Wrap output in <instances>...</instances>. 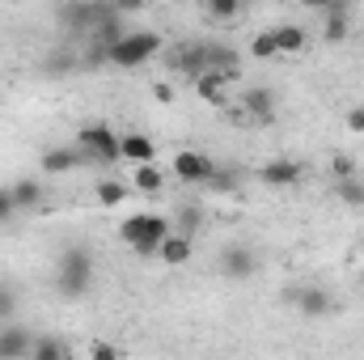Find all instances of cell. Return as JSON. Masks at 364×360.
Masks as SVG:
<instances>
[{
	"label": "cell",
	"instance_id": "6da1fadb",
	"mask_svg": "<svg viewBox=\"0 0 364 360\" xmlns=\"http://www.w3.org/2000/svg\"><path fill=\"white\" fill-rule=\"evenodd\" d=\"M170 233H174L170 221L157 216V212H136V216H127V221L119 225V238H123L140 259H157V250H161V242H166Z\"/></svg>",
	"mask_w": 364,
	"mask_h": 360
},
{
	"label": "cell",
	"instance_id": "7a4b0ae2",
	"mask_svg": "<svg viewBox=\"0 0 364 360\" xmlns=\"http://www.w3.org/2000/svg\"><path fill=\"white\" fill-rule=\"evenodd\" d=\"M55 288L64 297H85L93 288V255L90 246H64L60 263H55Z\"/></svg>",
	"mask_w": 364,
	"mask_h": 360
},
{
	"label": "cell",
	"instance_id": "3957f363",
	"mask_svg": "<svg viewBox=\"0 0 364 360\" xmlns=\"http://www.w3.org/2000/svg\"><path fill=\"white\" fill-rule=\"evenodd\" d=\"M157 51H161V34H153V30H127V34L110 47L106 64H110V68H140V64H149Z\"/></svg>",
	"mask_w": 364,
	"mask_h": 360
},
{
	"label": "cell",
	"instance_id": "277c9868",
	"mask_svg": "<svg viewBox=\"0 0 364 360\" xmlns=\"http://www.w3.org/2000/svg\"><path fill=\"white\" fill-rule=\"evenodd\" d=\"M85 162L93 166H114V162H123V149H119V136L106 127V123H90V127H81L77 132V144H73Z\"/></svg>",
	"mask_w": 364,
	"mask_h": 360
},
{
	"label": "cell",
	"instance_id": "5b68a950",
	"mask_svg": "<svg viewBox=\"0 0 364 360\" xmlns=\"http://www.w3.org/2000/svg\"><path fill=\"white\" fill-rule=\"evenodd\" d=\"M114 17H123V9H114V4H60V21L68 26V34H81V38H90L97 26H106Z\"/></svg>",
	"mask_w": 364,
	"mask_h": 360
},
{
	"label": "cell",
	"instance_id": "8992f818",
	"mask_svg": "<svg viewBox=\"0 0 364 360\" xmlns=\"http://www.w3.org/2000/svg\"><path fill=\"white\" fill-rule=\"evenodd\" d=\"M174 174H178V182H186V186H208V179L216 174V162L212 157H203V153H191V149H182L178 157H174V166H170Z\"/></svg>",
	"mask_w": 364,
	"mask_h": 360
},
{
	"label": "cell",
	"instance_id": "52a82bcc",
	"mask_svg": "<svg viewBox=\"0 0 364 360\" xmlns=\"http://www.w3.org/2000/svg\"><path fill=\"white\" fill-rule=\"evenodd\" d=\"M170 68H174V73H186L191 81H199V77L208 73V47H203V43L170 47Z\"/></svg>",
	"mask_w": 364,
	"mask_h": 360
},
{
	"label": "cell",
	"instance_id": "ba28073f",
	"mask_svg": "<svg viewBox=\"0 0 364 360\" xmlns=\"http://www.w3.org/2000/svg\"><path fill=\"white\" fill-rule=\"evenodd\" d=\"M220 271H225L229 280H250V275L259 271V255H255L250 246H225V250H220Z\"/></svg>",
	"mask_w": 364,
	"mask_h": 360
},
{
	"label": "cell",
	"instance_id": "9c48e42d",
	"mask_svg": "<svg viewBox=\"0 0 364 360\" xmlns=\"http://www.w3.org/2000/svg\"><path fill=\"white\" fill-rule=\"evenodd\" d=\"M203 47H208V73H216L225 81H237L242 77V55L229 43H203Z\"/></svg>",
	"mask_w": 364,
	"mask_h": 360
},
{
	"label": "cell",
	"instance_id": "30bf717a",
	"mask_svg": "<svg viewBox=\"0 0 364 360\" xmlns=\"http://www.w3.org/2000/svg\"><path fill=\"white\" fill-rule=\"evenodd\" d=\"M326 13V26H322V38L326 43H343L352 34V4H339V0H326L322 4Z\"/></svg>",
	"mask_w": 364,
	"mask_h": 360
},
{
	"label": "cell",
	"instance_id": "8fae6325",
	"mask_svg": "<svg viewBox=\"0 0 364 360\" xmlns=\"http://www.w3.org/2000/svg\"><path fill=\"white\" fill-rule=\"evenodd\" d=\"M284 301H288V305H296V309H301V314H309V318L331 314V292H326V288H314V284H309V288H288V292H284Z\"/></svg>",
	"mask_w": 364,
	"mask_h": 360
},
{
	"label": "cell",
	"instance_id": "7c38bea8",
	"mask_svg": "<svg viewBox=\"0 0 364 360\" xmlns=\"http://www.w3.org/2000/svg\"><path fill=\"white\" fill-rule=\"evenodd\" d=\"M34 348V335L26 327H0V360H26Z\"/></svg>",
	"mask_w": 364,
	"mask_h": 360
},
{
	"label": "cell",
	"instance_id": "4fadbf2b",
	"mask_svg": "<svg viewBox=\"0 0 364 360\" xmlns=\"http://www.w3.org/2000/svg\"><path fill=\"white\" fill-rule=\"evenodd\" d=\"M301 174H305L301 162H292V157H275V162H267V166L259 170V182H267V186H292Z\"/></svg>",
	"mask_w": 364,
	"mask_h": 360
},
{
	"label": "cell",
	"instance_id": "5bb4252c",
	"mask_svg": "<svg viewBox=\"0 0 364 360\" xmlns=\"http://www.w3.org/2000/svg\"><path fill=\"white\" fill-rule=\"evenodd\" d=\"M119 149H123V162H132L136 170H140V166H153V157H157L153 140H149V136H140V132L119 136Z\"/></svg>",
	"mask_w": 364,
	"mask_h": 360
},
{
	"label": "cell",
	"instance_id": "9a60e30c",
	"mask_svg": "<svg viewBox=\"0 0 364 360\" xmlns=\"http://www.w3.org/2000/svg\"><path fill=\"white\" fill-rule=\"evenodd\" d=\"M272 38H275V51L284 55H292V51H305V43H309V30L305 26H296V21H284V26H275L272 30Z\"/></svg>",
	"mask_w": 364,
	"mask_h": 360
},
{
	"label": "cell",
	"instance_id": "2e32d148",
	"mask_svg": "<svg viewBox=\"0 0 364 360\" xmlns=\"http://www.w3.org/2000/svg\"><path fill=\"white\" fill-rule=\"evenodd\" d=\"M9 195H13V208H17V212H34V208L43 203V182L38 179H17L9 186Z\"/></svg>",
	"mask_w": 364,
	"mask_h": 360
},
{
	"label": "cell",
	"instance_id": "e0dca14e",
	"mask_svg": "<svg viewBox=\"0 0 364 360\" xmlns=\"http://www.w3.org/2000/svg\"><path fill=\"white\" fill-rule=\"evenodd\" d=\"M85 166V157L77 153V149H47L43 153V170L47 174H73V170H81Z\"/></svg>",
	"mask_w": 364,
	"mask_h": 360
},
{
	"label": "cell",
	"instance_id": "ac0fdd59",
	"mask_svg": "<svg viewBox=\"0 0 364 360\" xmlns=\"http://www.w3.org/2000/svg\"><path fill=\"white\" fill-rule=\"evenodd\" d=\"M191 250H195V242H191V238H178V233H170V238L161 242L157 259H161L166 268H186V263H191Z\"/></svg>",
	"mask_w": 364,
	"mask_h": 360
},
{
	"label": "cell",
	"instance_id": "d6986e66",
	"mask_svg": "<svg viewBox=\"0 0 364 360\" xmlns=\"http://www.w3.org/2000/svg\"><path fill=\"white\" fill-rule=\"evenodd\" d=\"M242 102H246V110H250L255 119H263V123H267V119H275V93L267 90V85L246 90V97H242Z\"/></svg>",
	"mask_w": 364,
	"mask_h": 360
},
{
	"label": "cell",
	"instance_id": "ffe728a7",
	"mask_svg": "<svg viewBox=\"0 0 364 360\" xmlns=\"http://www.w3.org/2000/svg\"><path fill=\"white\" fill-rule=\"evenodd\" d=\"M73 68H81V55H77L73 47H64V51H55V55L43 60V73H47V77H68Z\"/></svg>",
	"mask_w": 364,
	"mask_h": 360
},
{
	"label": "cell",
	"instance_id": "44dd1931",
	"mask_svg": "<svg viewBox=\"0 0 364 360\" xmlns=\"http://www.w3.org/2000/svg\"><path fill=\"white\" fill-rule=\"evenodd\" d=\"M30 360H68V348H64L60 339L43 335V339H34V348H30Z\"/></svg>",
	"mask_w": 364,
	"mask_h": 360
},
{
	"label": "cell",
	"instance_id": "7402d4cb",
	"mask_svg": "<svg viewBox=\"0 0 364 360\" xmlns=\"http://www.w3.org/2000/svg\"><path fill=\"white\" fill-rule=\"evenodd\" d=\"M195 90H199V97H203V102H216V106H220V102H225V77L203 73V77L195 81Z\"/></svg>",
	"mask_w": 364,
	"mask_h": 360
},
{
	"label": "cell",
	"instance_id": "603a6c76",
	"mask_svg": "<svg viewBox=\"0 0 364 360\" xmlns=\"http://www.w3.org/2000/svg\"><path fill=\"white\" fill-rule=\"evenodd\" d=\"M123 199H127V186H123L119 179L97 182V203H102V208H114V203H123Z\"/></svg>",
	"mask_w": 364,
	"mask_h": 360
},
{
	"label": "cell",
	"instance_id": "cb8c5ba5",
	"mask_svg": "<svg viewBox=\"0 0 364 360\" xmlns=\"http://www.w3.org/2000/svg\"><path fill=\"white\" fill-rule=\"evenodd\" d=\"M166 186V174L157 170V166H140L136 170V191H144V195H157Z\"/></svg>",
	"mask_w": 364,
	"mask_h": 360
},
{
	"label": "cell",
	"instance_id": "d4e9b609",
	"mask_svg": "<svg viewBox=\"0 0 364 360\" xmlns=\"http://www.w3.org/2000/svg\"><path fill=\"white\" fill-rule=\"evenodd\" d=\"M199 221H203V212L195 208V203H186V208H178V238H191L195 242V233H199Z\"/></svg>",
	"mask_w": 364,
	"mask_h": 360
},
{
	"label": "cell",
	"instance_id": "484cf974",
	"mask_svg": "<svg viewBox=\"0 0 364 360\" xmlns=\"http://www.w3.org/2000/svg\"><path fill=\"white\" fill-rule=\"evenodd\" d=\"M331 174H335V182H352V179H360V166L348 153H335L331 157Z\"/></svg>",
	"mask_w": 364,
	"mask_h": 360
},
{
	"label": "cell",
	"instance_id": "4316f807",
	"mask_svg": "<svg viewBox=\"0 0 364 360\" xmlns=\"http://www.w3.org/2000/svg\"><path fill=\"white\" fill-rule=\"evenodd\" d=\"M208 191H216V195H229V191H237V174H233V170H220V166H216V174L208 179Z\"/></svg>",
	"mask_w": 364,
	"mask_h": 360
},
{
	"label": "cell",
	"instance_id": "83f0119b",
	"mask_svg": "<svg viewBox=\"0 0 364 360\" xmlns=\"http://www.w3.org/2000/svg\"><path fill=\"white\" fill-rule=\"evenodd\" d=\"M339 199H343L348 208H364V182H360V179L339 182Z\"/></svg>",
	"mask_w": 364,
	"mask_h": 360
},
{
	"label": "cell",
	"instance_id": "f1b7e54d",
	"mask_svg": "<svg viewBox=\"0 0 364 360\" xmlns=\"http://www.w3.org/2000/svg\"><path fill=\"white\" fill-rule=\"evenodd\" d=\"M237 13H242L237 0H212V4H208V17H212V21H229V17H237Z\"/></svg>",
	"mask_w": 364,
	"mask_h": 360
},
{
	"label": "cell",
	"instance_id": "f546056e",
	"mask_svg": "<svg viewBox=\"0 0 364 360\" xmlns=\"http://www.w3.org/2000/svg\"><path fill=\"white\" fill-rule=\"evenodd\" d=\"M250 55H255V60H272V55H279V51H275L272 30H267V34H255V43H250Z\"/></svg>",
	"mask_w": 364,
	"mask_h": 360
},
{
	"label": "cell",
	"instance_id": "4dcf8cb0",
	"mask_svg": "<svg viewBox=\"0 0 364 360\" xmlns=\"http://www.w3.org/2000/svg\"><path fill=\"white\" fill-rule=\"evenodd\" d=\"M90 360H123L114 352V344H106V339H93L90 344Z\"/></svg>",
	"mask_w": 364,
	"mask_h": 360
},
{
	"label": "cell",
	"instance_id": "1f68e13d",
	"mask_svg": "<svg viewBox=\"0 0 364 360\" xmlns=\"http://www.w3.org/2000/svg\"><path fill=\"white\" fill-rule=\"evenodd\" d=\"M13 309H17V292L0 284V318H13Z\"/></svg>",
	"mask_w": 364,
	"mask_h": 360
},
{
	"label": "cell",
	"instance_id": "d6a6232c",
	"mask_svg": "<svg viewBox=\"0 0 364 360\" xmlns=\"http://www.w3.org/2000/svg\"><path fill=\"white\" fill-rule=\"evenodd\" d=\"M13 216H17L13 195H9V186H0V225H4V221H13Z\"/></svg>",
	"mask_w": 364,
	"mask_h": 360
},
{
	"label": "cell",
	"instance_id": "836d02e7",
	"mask_svg": "<svg viewBox=\"0 0 364 360\" xmlns=\"http://www.w3.org/2000/svg\"><path fill=\"white\" fill-rule=\"evenodd\" d=\"M348 127H352L356 136H364V102H360V106H352V110H348Z\"/></svg>",
	"mask_w": 364,
	"mask_h": 360
},
{
	"label": "cell",
	"instance_id": "e575fe53",
	"mask_svg": "<svg viewBox=\"0 0 364 360\" xmlns=\"http://www.w3.org/2000/svg\"><path fill=\"white\" fill-rule=\"evenodd\" d=\"M153 97H157V102H174V90H170V85H153Z\"/></svg>",
	"mask_w": 364,
	"mask_h": 360
},
{
	"label": "cell",
	"instance_id": "d590c367",
	"mask_svg": "<svg viewBox=\"0 0 364 360\" xmlns=\"http://www.w3.org/2000/svg\"><path fill=\"white\" fill-rule=\"evenodd\" d=\"M360 275H364V263H360Z\"/></svg>",
	"mask_w": 364,
	"mask_h": 360
}]
</instances>
